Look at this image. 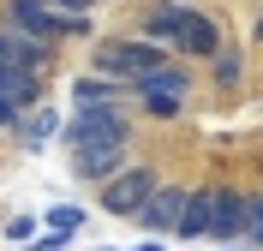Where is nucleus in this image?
I'll use <instances>...</instances> for the list:
<instances>
[{
	"instance_id": "9",
	"label": "nucleus",
	"mask_w": 263,
	"mask_h": 251,
	"mask_svg": "<svg viewBox=\"0 0 263 251\" xmlns=\"http://www.w3.org/2000/svg\"><path fill=\"white\" fill-rule=\"evenodd\" d=\"M42 60H48V48H42V42H24L12 24H0V72H6V66H30V72H36Z\"/></svg>"
},
{
	"instance_id": "3",
	"label": "nucleus",
	"mask_w": 263,
	"mask_h": 251,
	"mask_svg": "<svg viewBox=\"0 0 263 251\" xmlns=\"http://www.w3.org/2000/svg\"><path fill=\"white\" fill-rule=\"evenodd\" d=\"M126 114H114V108H78V120L66 126V144L72 150H126Z\"/></svg>"
},
{
	"instance_id": "10",
	"label": "nucleus",
	"mask_w": 263,
	"mask_h": 251,
	"mask_svg": "<svg viewBox=\"0 0 263 251\" xmlns=\"http://www.w3.org/2000/svg\"><path fill=\"white\" fill-rule=\"evenodd\" d=\"M126 167V150H72V173L78 180H114Z\"/></svg>"
},
{
	"instance_id": "2",
	"label": "nucleus",
	"mask_w": 263,
	"mask_h": 251,
	"mask_svg": "<svg viewBox=\"0 0 263 251\" xmlns=\"http://www.w3.org/2000/svg\"><path fill=\"white\" fill-rule=\"evenodd\" d=\"M167 66V48L162 42H149V36H138V42H96V78H149V72Z\"/></svg>"
},
{
	"instance_id": "13",
	"label": "nucleus",
	"mask_w": 263,
	"mask_h": 251,
	"mask_svg": "<svg viewBox=\"0 0 263 251\" xmlns=\"http://www.w3.org/2000/svg\"><path fill=\"white\" fill-rule=\"evenodd\" d=\"M120 90L108 78H96V72H90V78H78V108H108V102H114Z\"/></svg>"
},
{
	"instance_id": "8",
	"label": "nucleus",
	"mask_w": 263,
	"mask_h": 251,
	"mask_svg": "<svg viewBox=\"0 0 263 251\" xmlns=\"http://www.w3.org/2000/svg\"><path fill=\"white\" fill-rule=\"evenodd\" d=\"M210 209H215V185H197V191H185L180 239H203V234H210Z\"/></svg>"
},
{
	"instance_id": "11",
	"label": "nucleus",
	"mask_w": 263,
	"mask_h": 251,
	"mask_svg": "<svg viewBox=\"0 0 263 251\" xmlns=\"http://www.w3.org/2000/svg\"><path fill=\"white\" fill-rule=\"evenodd\" d=\"M36 90H42V84H36V72H30V66H6V72H0V102H12L18 114L36 102Z\"/></svg>"
},
{
	"instance_id": "16",
	"label": "nucleus",
	"mask_w": 263,
	"mask_h": 251,
	"mask_svg": "<svg viewBox=\"0 0 263 251\" xmlns=\"http://www.w3.org/2000/svg\"><path fill=\"white\" fill-rule=\"evenodd\" d=\"M239 78H246V66H239V54H228V48H221V54H215V84H228V90H233Z\"/></svg>"
},
{
	"instance_id": "18",
	"label": "nucleus",
	"mask_w": 263,
	"mask_h": 251,
	"mask_svg": "<svg viewBox=\"0 0 263 251\" xmlns=\"http://www.w3.org/2000/svg\"><path fill=\"white\" fill-rule=\"evenodd\" d=\"M246 239H251V245H263V191L251 198V227H246Z\"/></svg>"
},
{
	"instance_id": "4",
	"label": "nucleus",
	"mask_w": 263,
	"mask_h": 251,
	"mask_svg": "<svg viewBox=\"0 0 263 251\" xmlns=\"http://www.w3.org/2000/svg\"><path fill=\"white\" fill-rule=\"evenodd\" d=\"M156 185H162L156 167H120L114 180H102V209H108V216H138Z\"/></svg>"
},
{
	"instance_id": "20",
	"label": "nucleus",
	"mask_w": 263,
	"mask_h": 251,
	"mask_svg": "<svg viewBox=\"0 0 263 251\" xmlns=\"http://www.w3.org/2000/svg\"><path fill=\"white\" fill-rule=\"evenodd\" d=\"M6 234H12V239H30V234H36V216H18L12 227H6Z\"/></svg>"
},
{
	"instance_id": "14",
	"label": "nucleus",
	"mask_w": 263,
	"mask_h": 251,
	"mask_svg": "<svg viewBox=\"0 0 263 251\" xmlns=\"http://www.w3.org/2000/svg\"><path fill=\"white\" fill-rule=\"evenodd\" d=\"M48 221H54V234H60V239H72V234L84 227V209H72V203H54Z\"/></svg>"
},
{
	"instance_id": "15",
	"label": "nucleus",
	"mask_w": 263,
	"mask_h": 251,
	"mask_svg": "<svg viewBox=\"0 0 263 251\" xmlns=\"http://www.w3.org/2000/svg\"><path fill=\"white\" fill-rule=\"evenodd\" d=\"M54 126H60V120H54V108H48V114H30V120H24V144L36 150L42 138H54Z\"/></svg>"
},
{
	"instance_id": "6",
	"label": "nucleus",
	"mask_w": 263,
	"mask_h": 251,
	"mask_svg": "<svg viewBox=\"0 0 263 251\" xmlns=\"http://www.w3.org/2000/svg\"><path fill=\"white\" fill-rule=\"evenodd\" d=\"M180 209H185L180 185H156L149 203L138 209V227H144V234H180Z\"/></svg>"
},
{
	"instance_id": "5",
	"label": "nucleus",
	"mask_w": 263,
	"mask_h": 251,
	"mask_svg": "<svg viewBox=\"0 0 263 251\" xmlns=\"http://www.w3.org/2000/svg\"><path fill=\"white\" fill-rule=\"evenodd\" d=\"M12 30L24 36V42H60V36H78L84 30V18H60V12H48L42 0H12Z\"/></svg>"
},
{
	"instance_id": "12",
	"label": "nucleus",
	"mask_w": 263,
	"mask_h": 251,
	"mask_svg": "<svg viewBox=\"0 0 263 251\" xmlns=\"http://www.w3.org/2000/svg\"><path fill=\"white\" fill-rule=\"evenodd\" d=\"M185 84L192 78H185L180 66H162V72H149V78H138V96H180Z\"/></svg>"
},
{
	"instance_id": "7",
	"label": "nucleus",
	"mask_w": 263,
	"mask_h": 251,
	"mask_svg": "<svg viewBox=\"0 0 263 251\" xmlns=\"http://www.w3.org/2000/svg\"><path fill=\"white\" fill-rule=\"evenodd\" d=\"M251 227V198L228 191V185H215V209H210V234L215 239H246Z\"/></svg>"
},
{
	"instance_id": "1",
	"label": "nucleus",
	"mask_w": 263,
	"mask_h": 251,
	"mask_svg": "<svg viewBox=\"0 0 263 251\" xmlns=\"http://www.w3.org/2000/svg\"><path fill=\"white\" fill-rule=\"evenodd\" d=\"M149 42H174V48H185V54H221V24L215 18H203V12H192V6H162V12H149Z\"/></svg>"
},
{
	"instance_id": "21",
	"label": "nucleus",
	"mask_w": 263,
	"mask_h": 251,
	"mask_svg": "<svg viewBox=\"0 0 263 251\" xmlns=\"http://www.w3.org/2000/svg\"><path fill=\"white\" fill-rule=\"evenodd\" d=\"M257 36H263V18H257Z\"/></svg>"
},
{
	"instance_id": "19",
	"label": "nucleus",
	"mask_w": 263,
	"mask_h": 251,
	"mask_svg": "<svg viewBox=\"0 0 263 251\" xmlns=\"http://www.w3.org/2000/svg\"><path fill=\"white\" fill-rule=\"evenodd\" d=\"M144 108H149V114H174V108H180V96H144Z\"/></svg>"
},
{
	"instance_id": "17",
	"label": "nucleus",
	"mask_w": 263,
	"mask_h": 251,
	"mask_svg": "<svg viewBox=\"0 0 263 251\" xmlns=\"http://www.w3.org/2000/svg\"><path fill=\"white\" fill-rule=\"evenodd\" d=\"M42 6H48V12H60V18H84L96 0H42Z\"/></svg>"
}]
</instances>
